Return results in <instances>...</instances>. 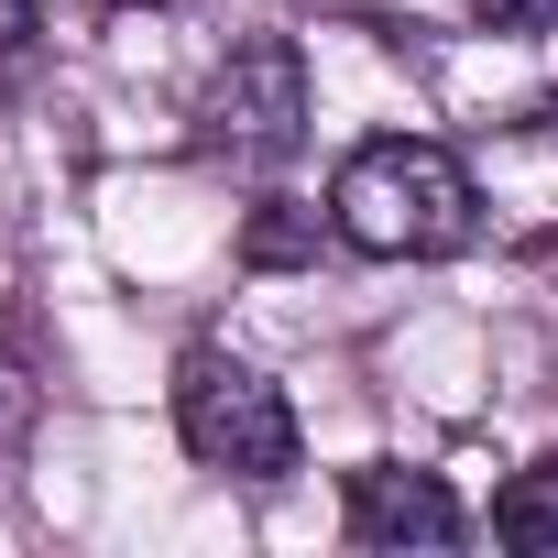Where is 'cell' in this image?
Wrapping results in <instances>:
<instances>
[{"label":"cell","mask_w":558,"mask_h":558,"mask_svg":"<svg viewBox=\"0 0 558 558\" xmlns=\"http://www.w3.org/2000/svg\"><path fill=\"white\" fill-rule=\"evenodd\" d=\"M329 230L373 263H449L482 241V186L449 143L427 132H373L329 175Z\"/></svg>","instance_id":"cell-1"},{"label":"cell","mask_w":558,"mask_h":558,"mask_svg":"<svg viewBox=\"0 0 558 558\" xmlns=\"http://www.w3.org/2000/svg\"><path fill=\"white\" fill-rule=\"evenodd\" d=\"M175 438H186V460L219 471V482H286V471L307 460L286 384L252 373V362L219 351V340H197V351L175 362Z\"/></svg>","instance_id":"cell-2"},{"label":"cell","mask_w":558,"mask_h":558,"mask_svg":"<svg viewBox=\"0 0 558 558\" xmlns=\"http://www.w3.org/2000/svg\"><path fill=\"white\" fill-rule=\"evenodd\" d=\"M307 143V56L296 34H241L197 88V154L230 175H274Z\"/></svg>","instance_id":"cell-3"},{"label":"cell","mask_w":558,"mask_h":558,"mask_svg":"<svg viewBox=\"0 0 558 558\" xmlns=\"http://www.w3.org/2000/svg\"><path fill=\"white\" fill-rule=\"evenodd\" d=\"M351 536L362 547H460L471 514L438 471H405V460H362L351 471Z\"/></svg>","instance_id":"cell-4"},{"label":"cell","mask_w":558,"mask_h":558,"mask_svg":"<svg viewBox=\"0 0 558 558\" xmlns=\"http://www.w3.org/2000/svg\"><path fill=\"white\" fill-rule=\"evenodd\" d=\"M493 536L504 547H558V460H536L493 493Z\"/></svg>","instance_id":"cell-5"},{"label":"cell","mask_w":558,"mask_h":558,"mask_svg":"<svg viewBox=\"0 0 558 558\" xmlns=\"http://www.w3.org/2000/svg\"><path fill=\"white\" fill-rule=\"evenodd\" d=\"M482 34H558V0H471Z\"/></svg>","instance_id":"cell-6"},{"label":"cell","mask_w":558,"mask_h":558,"mask_svg":"<svg viewBox=\"0 0 558 558\" xmlns=\"http://www.w3.org/2000/svg\"><path fill=\"white\" fill-rule=\"evenodd\" d=\"M34 56V0H0V66Z\"/></svg>","instance_id":"cell-7"}]
</instances>
